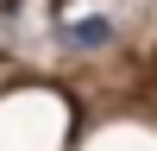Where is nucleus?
Instances as JSON below:
<instances>
[{"label":"nucleus","instance_id":"f257e3e1","mask_svg":"<svg viewBox=\"0 0 157 151\" xmlns=\"http://www.w3.org/2000/svg\"><path fill=\"white\" fill-rule=\"evenodd\" d=\"M113 38H120V13L94 6V13H75V19H63L57 32H50V44L69 50V57H82V50H107Z\"/></svg>","mask_w":157,"mask_h":151}]
</instances>
